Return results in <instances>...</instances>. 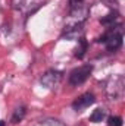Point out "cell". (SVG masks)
Masks as SVG:
<instances>
[{
	"instance_id": "obj_6",
	"label": "cell",
	"mask_w": 125,
	"mask_h": 126,
	"mask_svg": "<svg viewBox=\"0 0 125 126\" xmlns=\"http://www.w3.org/2000/svg\"><path fill=\"white\" fill-rule=\"evenodd\" d=\"M93 103H94V95L90 94V93H85V94H83L81 97H78V98L72 103V107H74L75 111H83V110H85L87 107H90Z\"/></svg>"
},
{
	"instance_id": "obj_2",
	"label": "cell",
	"mask_w": 125,
	"mask_h": 126,
	"mask_svg": "<svg viewBox=\"0 0 125 126\" xmlns=\"http://www.w3.org/2000/svg\"><path fill=\"white\" fill-rule=\"evenodd\" d=\"M125 79L122 75H113L106 81V94L112 100H118L124 95Z\"/></svg>"
},
{
	"instance_id": "obj_3",
	"label": "cell",
	"mask_w": 125,
	"mask_h": 126,
	"mask_svg": "<svg viewBox=\"0 0 125 126\" xmlns=\"http://www.w3.org/2000/svg\"><path fill=\"white\" fill-rule=\"evenodd\" d=\"M91 70H93L91 64H84V66H80V67L74 69L71 72V75H69V84L74 85V87H78V85L84 84L90 78Z\"/></svg>"
},
{
	"instance_id": "obj_8",
	"label": "cell",
	"mask_w": 125,
	"mask_h": 126,
	"mask_svg": "<svg viewBox=\"0 0 125 126\" xmlns=\"http://www.w3.org/2000/svg\"><path fill=\"white\" fill-rule=\"evenodd\" d=\"M104 117H106V111H104L103 109H96L93 113H91V116H90V122L99 123V122H102Z\"/></svg>"
},
{
	"instance_id": "obj_4",
	"label": "cell",
	"mask_w": 125,
	"mask_h": 126,
	"mask_svg": "<svg viewBox=\"0 0 125 126\" xmlns=\"http://www.w3.org/2000/svg\"><path fill=\"white\" fill-rule=\"evenodd\" d=\"M61 79H62V73H61L59 70H47V72L41 76V84H43V87L52 90V88H55L56 85H59Z\"/></svg>"
},
{
	"instance_id": "obj_11",
	"label": "cell",
	"mask_w": 125,
	"mask_h": 126,
	"mask_svg": "<svg viewBox=\"0 0 125 126\" xmlns=\"http://www.w3.org/2000/svg\"><path fill=\"white\" fill-rule=\"evenodd\" d=\"M107 125L109 126H122V119L119 116H110L107 119Z\"/></svg>"
},
{
	"instance_id": "obj_7",
	"label": "cell",
	"mask_w": 125,
	"mask_h": 126,
	"mask_svg": "<svg viewBox=\"0 0 125 126\" xmlns=\"http://www.w3.org/2000/svg\"><path fill=\"white\" fill-rule=\"evenodd\" d=\"M87 47H88L87 40H85L84 37L78 38V47L75 48V56H77L78 59H83L84 54H85V51H87Z\"/></svg>"
},
{
	"instance_id": "obj_1",
	"label": "cell",
	"mask_w": 125,
	"mask_h": 126,
	"mask_svg": "<svg viewBox=\"0 0 125 126\" xmlns=\"http://www.w3.org/2000/svg\"><path fill=\"white\" fill-rule=\"evenodd\" d=\"M99 43H104L107 51H110V53L118 51L122 46V28H121V25L109 27L107 31L99 38Z\"/></svg>"
},
{
	"instance_id": "obj_12",
	"label": "cell",
	"mask_w": 125,
	"mask_h": 126,
	"mask_svg": "<svg viewBox=\"0 0 125 126\" xmlns=\"http://www.w3.org/2000/svg\"><path fill=\"white\" fill-rule=\"evenodd\" d=\"M71 3V10H77V9H83L84 6V0H69Z\"/></svg>"
},
{
	"instance_id": "obj_5",
	"label": "cell",
	"mask_w": 125,
	"mask_h": 126,
	"mask_svg": "<svg viewBox=\"0 0 125 126\" xmlns=\"http://www.w3.org/2000/svg\"><path fill=\"white\" fill-rule=\"evenodd\" d=\"M83 32H84L83 22H74V24H71V25H68L65 28L63 38H66V40H78V38L83 37Z\"/></svg>"
},
{
	"instance_id": "obj_10",
	"label": "cell",
	"mask_w": 125,
	"mask_h": 126,
	"mask_svg": "<svg viewBox=\"0 0 125 126\" xmlns=\"http://www.w3.org/2000/svg\"><path fill=\"white\" fill-rule=\"evenodd\" d=\"M115 19H116V13H109L106 18L100 19V22L109 28V27H113V25H115Z\"/></svg>"
},
{
	"instance_id": "obj_13",
	"label": "cell",
	"mask_w": 125,
	"mask_h": 126,
	"mask_svg": "<svg viewBox=\"0 0 125 126\" xmlns=\"http://www.w3.org/2000/svg\"><path fill=\"white\" fill-rule=\"evenodd\" d=\"M0 126H6V123H4V120H0Z\"/></svg>"
},
{
	"instance_id": "obj_9",
	"label": "cell",
	"mask_w": 125,
	"mask_h": 126,
	"mask_svg": "<svg viewBox=\"0 0 125 126\" xmlns=\"http://www.w3.org/2000/svg\"><path fill=\"white\" fill-rule=\"evenodd\" d=\"M25 116V107H16L15 111H13V116H12V122L13 123H19Z\"/></svg>"
}]
</instances>
